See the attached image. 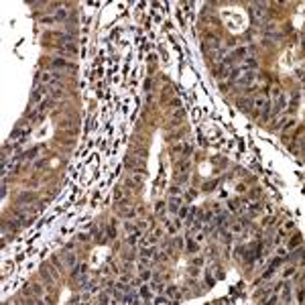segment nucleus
<instances>
[{"label":"nucleus","instance_id":"10","mask_svg":"<svg viewBox=\"0 0 305 305\" xmlns=\"http://www.w3.org/2000/svg\"><path fill=\"white\" fill-rule=\"evenodd\" d=\"M55 67H69V63L63 61V59H55Z\"/></svg>","mask_w":305,"mask_h":305},{"label":"nucleus","instance_id":"8","mask_svg":"<svg viewBox=\"0 0 305 305\" xmlns=\"http://www.w3.org/2000/svg\"><path fill=\"white\" fill-rule=\"evenodd\" d=\"M63 51H71V53H77V47L74 43H63Z\"/></svg>","mask_w":305,"mask_h":305},{"label":"nucleus","instance_id":"3","mask_svg":"<svg viewBox=\"0 0 305 305\" xmlns=\"http://www.w3.org/2000/svg\"><path fill=\"white\" fill-rule=\"evenodd\" d=\"M230 71H232V63H230V59H226V61H222L220 69L216 71V77H220V79H222V77H226Z\"/></svg>","mask_w":305,"mask_h":305},{"label":"nucleus","instance_id":"7","mask_svg":"<svg viewBox=\"0 0 305 305\" xmlns=\"http://www.w3.org/2000/svg\"><path fill=\"white\" fill-rule=\"evenodd\" d=\"M179 201H181V199H177V197H171V199H169V208L173 210V212L179 210Z\"/></svg>","mask_w":305,"mask_h":305},{"label":"nucleus","instance_id":"12","mask_svg":"<svg viewBox=\"0 0 305 305\" xmlns=\"http://www.w3.org/2000/svg\"><path fill=\"white\" fill-rule=\"evenodd\" d=\"M167 301H169V299H165V297H157V299H155V303H167Z\"/></svg>","mask_w":305,"mask_h":305},{"label":"nucleus","instance_id":"4","mask_svg":"<svg viewBox=\"0 0 305 305\" xmlns=\"http://www.w3.org/2000/svg\"><path fill=\"white\" fill-rule=\"evenodd\" d=\"M43 96H45V90H43V88H39V90H35V92H33V96H31V102H33V104H37V102L41 100Z\"/></svg>","mask_w":305,"mask_h":305},{"label":"nucleus","instance_id":"11","mask_svg":"<svg viewBox=\"0 0 305 305\" xmlns=\"http://www.w3.org/2000/svg\"><path fill=\"white\" fill-rule=\"evenodd\" d=\"M55 19H59V20H61V19H65V10H57V14H55Z\"/></svg>","mask_w":305,"mask_h":305},{"label":"nucleus","instance_id":"9","mask_svg":"<svg viewBox=\"0 0 305 305\" xmlns=\"http://www.w3.org/2000/svg\"><path fill=\"white\" fill-rule=\"evenodd\" d=\"M63 259H65V263L71 267V264H74V260H75V256H74V254H69V252H65V254H63Z\"/></svg>","mask_w":305,"mask_h":305},{"label":"nucleus","instance_id":"5","mask_svg":"<svg viewBox=\"0 0 305 305\" xmlns=\"http://www.w3.org/2000/svg\"><path fill=\"white\" fill-rule=\"evenodd\" d=\"M85 270H88V264H77V269L74 270V273H71V275H74V277L77 279V277H84V273H85Z\"/></svg>","mask_w":305,"mask_h":305},{"label":"nucleus","instance_id":"1","mask_svg":"<svg viewBox=\"0 0 305 305\" xmlns=\"http://www.w3.org/2000/svg\"><path fill=\"white\" fill-rule=\"evenodd\" d=\"M252 20H254L256 25H260V23L267 20V4H264V2L252 4Z\"/></svg>","mask_w":305,"mask_h":305},{"label":"nucleus","instance_id":"2","mask_svg":"<svg viewBox=\"0 0 305 305\" xmlns=\"http://www.w3.org/2000/svg\"><path fill=\"white\" fill-rule=\"evenodd\" d=\"M269 100H267V96H263V94H260L259 98H254V100H252V108L256 110V112H260V110H263V116L264 118H269Z\"/></svg>","mask_w":305,"mask_h":305},{"label":"nucleus","instance_id":"6","mask_svg":"<svg viewBox=\"0 0 305 305\" xmlns=\"http://www.w3.org/2000/svg\"><path fill=\"white\" fill-rule=\"evenodd\" d=\"M246 53H248L246 47H240V49L234 51V59H244V57H246Z\"/></svg>","mask_w":305,"mask_h":305},{"label":"nucleus","instance_id":"13","mask_svg":"<svg viewBox=\"0 0 305 305\" xmlns=\"http://www.w3.org/2000/svg\"><path fill=\"white\" fill-rule=\"evenodd\" d=\"M297 242H301V236H295V238H293V242H291V246H295Z\"/></svg>","mask_w":305,"mask_h":305}]
</instances>
